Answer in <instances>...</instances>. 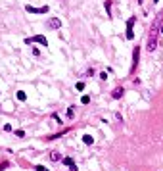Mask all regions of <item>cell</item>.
Returning a JSON list of instances; mask_svg holds the SVG:
<instances>
[{
    "instance_id": "4fadbf2b",
    "label": "cell",
    "mask_w": 163,
    "mask_h": 171,
    "mask_svg": "<svg viewBox=\"0 0 163 171\" xmlns=\"http://www.w3.org/2000/svg\"><path fill=\"white\" fill-rule=\"evenodd\" d=\"M75 88H77V91H79V92H83V91H84V83H83V81H79Z\"/></svg>"
},
{
    "instance_id": "2e32d148",
    "label": "cell",
    "mask_w": 163,
    "mask_h": 171,
    "mask_svg": "<svg viewBox=\"0 0 163 171\" xmlns=\"http://www.w3.org/2000/svg\"><path fill=\"white\" fill-rule=\"evenodd\" d=\"M8 165H10V164H8V162H2V164H0V171H4V169L8 167Z\"/></svg>"
},
{
    "instance_id": "277c9868",
    "label": "cell",
    "mask_w": 163,
    "mask_h": 171,
    "mask_svg": "<svg viewBox=\"0 0 163 171\" xmlns=\"http://www.w3.org/2000/svg\"><path fill=\"white\" fill-rule=\"evenodd\" d=\"M25 42H27V44L39 42V44H44V46H46V44H48V40H46V37H42V35H36V37H27V39H25Z\"/></svg>"
},
{
    "instance_id": "8992f818",
    "label": "cell",
    "mask_w": 163,
    "mask_h": 171,
    "mask_svg": "<svg viewBox=\"0 0 163 171\" xmlns=\"http://www.w3.org/2000/svg\"><path fill=\"white\" fill-rule=\"evenodd\" d=\"M132 27H134V18H130L129 21H127V39H129V40H132V39H134Z\"/></svg>"
},
{
    "instance_id": "ffe728a7",
    "label": "cell",
    "mask_w": 163,
    "mask_h": 171,
    "mask_svg": "<svg viewBox=\"0 0 163 171\" xmlns=\"http://www.w3.org/2000/svg\"><path fill=\"white\" fill-rule=\"evenodd\" d=\"M159 31H161V33H163V25H161V29H159Z\"/></svg>"
},
{
    "instance_id": "9c48e42d",
    "label": "cell",
    "mask_w": 163,
    "mask_h": 171,
    "mask_svg": "<svg viewBox=\"0 0 163 171\" xmlns=\"http://www.w3.org/2000/svg\"><path fill=\"white\" fill-rule=\"evenodd\" d=\"M60 158H62V154H60L58 150H54V152H50V160H52V162H58Z\"/></svg>"
},
{
    "instance_id": "7c38bea8",
    "label": "cell",
    "mask_w": 163,
    "mask_h": 171,
    "mask_svg": "<svg viewBox=\"0 0 163 171\" xmlns=\"http://www.w3.org/2000/svg\"><path fill=\"white\" fill-rule=\"evenodd\" d=\"M15 96H17V100H21V102H23V100H27V94L23 91H17V94H15Z\"/></svg>"
},
{
    "instance_id": "9a60e30c",
    "label": "cell",
    "mask_w": 163,
    "mask_h": 171,
    "mask_svg": "<svg viewBox=\"0 0 163 171\" xmlns=\"http://www.w3.org/2000/svg\"><path fill=\"white\" fill-rule=\"evenodd\" d=\"M94 73H96L94 69H88V71H84V73H83V75H84V77H92V75H94Z\"/></svg>"
},
{
    "instance_id": "30bf717a",
    "label": "cell",
    "mask_w": 163,
    "mask_h": 171,
    "mask_svg": "<svg viewBox=\"0 0 163 171\" xmlns=\"http://www.w3.org/2000/svg\"><path fill=\"white\" fill-rule=\"evenodd\" d=\"M83 142H84V144H92V142H94V138H92L90 135H84V137H83Z\"/></svg>"
},
{
    "instance_id": "d6986e66",
    "label": "cell",
    "mask_w": 163,
    "mask_h": 171,
    "mask_svg": "<svg viewBox=\"0 0 163 171\" xmlns=\"http://www.w3.org/2000/svg\"><path fill=\"white\" fill-rule=\"evenodd\" d=\"M35 169H36V171H48V169H44V167H42V165H36V167H35Z\"/></svg>"
},
{
    "instance_id": "44dd1931",
    "label": "cell",
    "mask_w": 163,
    "mask_h": 171,
    "mask_svg": "<svg viewBox=\"0 0 163 171\" xmlns=\"http://www.w3.org/2000/svg\"><path fill=\"white\" fill-rule=\"evenodd\" d=\"M154 2H159V0H154Z\"/></svg>"
},
{
    "instance_id": "7a4b0ae2",
    "label": "cell",
    "mask_w": 163,
    "mask_h": 171,
    "mask_svg": "<svg viewBox=\"0 0 163 171\" xmlns=\"http://www.w3.org/2000/svg\"><path fill=\"white\" fill-rule=\"evenodd\" d=\"M25 12H29V14H46V12H50V8H48V6L35 8V6H31V4H27V6H25Z\"/></svg>"
},
{
    "instance_id": "5b68a950",
    "label": "cell",
    "mask_w": 163,
    "mask_h": 171,
    "mask_svg": "<svg viewBox=\"0 0 163 171\" xmlns=\"http://www.w3.org/2000/svg\"><path fill=\"white\" fill-rule=\"evenodd\" d=\"M138 58H140V48H138V46H134V50H132V67H130V71H134V69H136Z\"/></svg>"
},
{
    "instance_id": "6da1fadb",
    "label": "cell",
    "mask_w": 163,
    "mask_h": 171,
    "mask_svg": "<svg viewBox=\"0 0 163 171\" xmlns=\"http://www.w3.org/2000/svg\"><path fill=\"white\" fill-rule=\"evenodd\" d=\"M161 19H163V14H157L156 21L152 25V31H150V39H148V50L150 52H154L157 48V33L161 29Z\"/></svg>"
},
{
    "instance_id": "ba28073f",
    "label": "cell",
    "mask_w": 163,
    "mask_h": 171,
    "mask_svg": "<svg viewBox=\"0 0 163 171\" xmlns=\"http://www.w3.org/2000/svg\"><path fill=\"white\" fill-rule=\"evenodd\" d=\"M111 96H113V98H115V100H119V98H121V96H123V88H121V87H117V88H115V91H113V92H111Z\"/></svg>"
},
{
    "instance_id": "3957f363",
    "label": "cell",
    "mask_w": 163,
    "mask_h": 171,
    "mask_svg": "<svg viewBox=\"0 0 163 171\" xmlns=\"http://www.w3.org/2000/svg\"><path fill=\"white\" fill-rule=\"evenodd\" d=\"M46 27H48V29H52V31H58L60 27H62V19H60V18H50L46 21Z\"/></svg>"
},
{
    "instance_id": "e0dca14e",
    "label": "cell",
    "mask_w": 163,
    "mask_h": 171,
    "mask_svg": "<svg viewBox=\"0 0 163 171\" xmlns=\"http://www.w3.org/2000/svg\"><path fill=\"white\" fill-rule=\"evenodd\" d=\"M73 113H75V108H69L67 110V117H73Z\"/></svg>"
},
{
    "instance_id": "5bb4252c",
    "label": "cell",
    "mask_w": 163,
    "mask_h": 171,
    "mask_svg": "<svg viewBox=\"0 0 163 171\" xmlns=\"http://www.w3.org/2000/svg\"><path fill=\"white\" fill-rule=\"evenodd\" d=\"M15 137H17V138H23V137H25V131H21V129H17V131H15Z\"/></svg>"
},
{
    "instance_id": "52a82bcc",
    "label": "cell",
    "mask_w": 163,
    "mask_h": 171,
    "mask_svg": "<svg viewBox=\"0 0 163 171\" xmlns=\"http://www.w3.org/2000/svg\"><path fill=\"white\" fill-rule=\"evenodd\" d=\"M63 164L69 165V169H71V171H77V165H75V162H73L71 158H63Z\"/></svg>"
},
{
    "instance_id": "8fae6325",
    "label": "cell",
    "mask_w": 163,
    "mask_h": 171,
    "mask_svg": "<svg viewBox=\"0 0 163 171\" xmlns=\"http://www.w3.org/2000/svg\"><path fill=\"white\" fill-rule=\"evenodd\" d=\"M106 12H108V15L111 18V0H106Z\"/></svg>"
},
{
    "instance_id": "ac0fdd59",
    "label": "cell",
    "mask_w": 163,
    "mask_h": 171,
    "mask_svg": "<svg viewBox=\"0 0 163 171\" xmlns=\"http://www.w3.org/2000/svg\"><path fill=\"white\" fill-rule=\"evenodd\" d=\"M81 102H83V104H88V102H90V98H88V96H83V98H81Z\"/></svg>"
}]
</instances>
